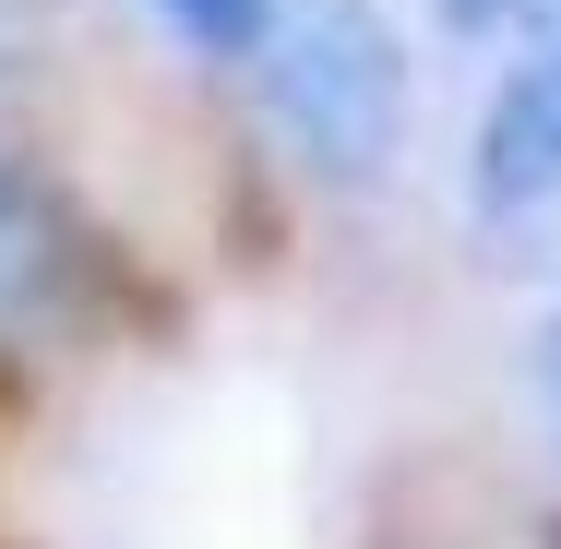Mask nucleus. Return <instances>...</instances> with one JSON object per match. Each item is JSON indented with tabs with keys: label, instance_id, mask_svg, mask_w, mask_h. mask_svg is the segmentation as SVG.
Listing matches in <instances>:
<instances>
[{
	"label": "nucleus",
	"instance_id": "nucleus-1",
	"mask_svg": "<svg viewBox=\"0 0 561 549\" xmlns=\"http://www.w3.org/2000/svg\"><path fill=\"white\" fill-rule=\"evenodd\" d=\"M263 84V119L287 131V156L311 180H382L407 156V36L382 24V0H275L263 12V48L239 60Z\"/></svg>",
	"mask_w": 561,
	"mask_h": 549
},
{
	"label": "nucleus",
	"instance_id": "nucleus-2",
	"mask_svg": "<svg viewBox=\"0 0 561 549\" xmlns=\"http://www.w3.org/2000/svg\"><path fill=\"white\" fill-rule=\"evenodd\" d=\"M466 204L490 227H526L561 204V24L526 36L478 108V144H466Z\"/></svg>",
	"mask_w": 561,
	"mask_h": 549
},
{
	"label": "nucleus",
	"instance_id": "nucleus-3",
	"mask_svg": "<svg viewBox=\"0 0 561 549\" xmlns=\"http://www.w3.org/2000/svg\"><path fill=\"white\" fill-rule=\"evenodd\" d=\"M60 287H72V227H60L24 180H12V168H0V334H24Z\"/></svg>",
	"mask_w": 561,
	"mask_h": 549
},
{
	"label": "nucleus",
	"instance_id": "nucleus-4",
	"mask_svg": "<svg viewBox=\"0 0 561 549\" xmlns=\"http://www.w3.org/2000/svg\"><path fill=\"white\" fill-rule=\"evenodd\" d=\"M144 12H156V24H168L192 60H251V48H263V12H275V0H144Z\"/></svg>",
	"mask_w": 561,
	"mask_h": 549
},
{
	"label": "nucleus",
	"instance_id": "nucleus-5",
	"mask_svg": "<svg viewBox=\"0 0 561 549\" xmlns=\"http://www.w3.org/2000/svg\"><path fill=\"white\" fill-rule=\"evenodd\" d=\"M561 0H431V24L443 36H550Z\"/></svg>",
	"mask_w": 561,
	"mask_h": 549
},
{
	"label": "nucleus",
	"instance_id": "nucleus-6",
	"mask_svg": "<svg viewBox=\"0 0 561 549\" xmlns=\"http://www.w3.org/2000/svg\"><path fill=\"white\" fill-rule=\"evenodd\" d=\"M538 394H550V431H561V323L538 334Z\"/></svg>",
	"mask_w": 561,
	"mask_h": 549
}]
</instances>
